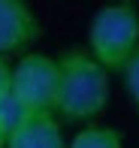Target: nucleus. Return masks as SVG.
Returning a JSON list of instances; mask_svg holds the SVG:
<instances>
[{
  "label": "nucleus",
  "instance_id": "1",
  "mask_svg": "<svg viewBox=\"0 0 139 148\" xmlns=\"http://www.w3.org/2000/svg\"><path fill=\"white\" fill-rule=\"evenodd\" d=\"M61 64V97L58 115L64 121H85L91 124L109 106V70L91 55L88 49H64L58 55Z\"/></svg>",
  "mask_w": 139,
  "mask_h": 148
},
{
  "label": "nucleus",
  "instance_id": "3",
  "mask_svg": "<svg viewBox=\"0 0 139 148\" xmlns=\"http://www.w3.org/2000/svg\"><path fill=\"white\" fill-rule=\"evenodd\" d=\"M12 91L30 112H58L61 97V64L42 51H27L12 64Z\"/></svg>",
  "mask_w": 139,
  "mask_h": 148
},
{
  "label": "nucleus",
  "instance_id": "4",
  "mask_svg": "<svg viewBox=\"0 0 139 148\" xmlns=\"http://www.w3.org/2000/svg\"><path fill=\"white\" fill-rule=\"evenodd\" d=\"M39 36L42 24L24 0H0V55H27Z\"/></svg>",
  "mask_w": 139,
  "mask_h": 148
},
{
  "label": "nucleus",
  "instance_id": "7",
  "mask_svg": "<svg viewBox=\"0 0 139 148\" xmlns=\"http://www.w3.org/2000/svg\"><path fill=\"white\" fill-rule=\"evenodd\" d=\"M30 115H34V112L24 106V100L9 88L3 97H0V136L9 139V136H12V133H15Z\"/></svg>",
  "mask_w": 139,
  "mask_h": 148
},
{
  "label": "nucleus",
  "instance_id": "5",
  "mask_svg": "<svg viewBox=\"0 0 139 148\" xmlns=\"http://www.w3.org/2000/svg\"><path fill=\"white\" fill-rule=\"evenodd\" d=\"M6 148H70V142L51 112H36L6 139Z\"/></svg>",
  "mask_w": 139,
  "mask_h": 148
},
{
  "label": "nucleus",
  "instance_id": "2",
  "mask_svg": "<svg viewBox=\"0 0 139 148\" xmlns=\"http://www.w3.org/2000/svg\"><path fill=\"white\" fill-rule=\"evenodd\" d=\"M139 49V9L133 0H109L88 21V51L109 73H121Z\"/></svg>",
  "mask_w": 139,
  "mask_h": 148
},
{
  "label": "nucleus",
  "instance_id": "8",
  "mask_svg": "<svg viewBox=\"0 0 139 148\" xmlns=\"http://www.w3.org/2000/svg\"><path fill=\"white\" fill-rule=\"evenodd\" d=\"M121 79H124V91H127L130 103H133V109L139 115V49L133 51V58L127 60V66L121 70Z\"/></svg>",
  "mask_w": 139,
  "mask_h": 148
},
{
  "label": "nucleus",
  "instance_id": "6",
  "mask_svg": "<svg viewBox=\"0 0 139 148\" xmlns=\"http://www.w3.org/2000/svg\"><path fill=\"white\" fill-rule=\"evenodd\" d=\"M70 148H124V139L115 127L106 124H85L70 139Z\"/></svg>",
  "mask_w": 139,
  "mask_h": 148
},
{
  "label": "nucleus",
  "instance_id": "9",
  "mask_svg": "<svg viewBox=\"0 0 139 148\" xmlns=\"http://www.w3.org/2000/svg\"><path fill=\"white\" fill-rule=\"evenodd\" d=\"M9 88H12V64H9V58L0 55V97Z\"/></svg>",
  "mask_w": 139,
  "mask_h": 148
},
{
  "label": "nucleus",
  "instance_id": "10",
  "mask_svg": "<svg viewBox=\"0 0 139 148\" xmlns=\"http://www.w3.org/2000/svg\"><path fill=\"white\" fill-rule=\"evenodd\" d=\"M0 148H6V139H3V136H0Z\"/></svg>",
  "mask_w": 139,
  "mask_h": 148
}]
</instances>
